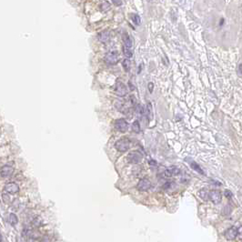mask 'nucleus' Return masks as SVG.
<instances>
[{"instance_id":"obj_1","label":"nucleus","mask_w":242,"mask_h":242,"mask_svg":"<svg viewBox=\"0 0 242 242\" xmlns=\"http://www.w3.org/2000/svg\"><path fill=\"white\" fill-rule=\"evenodd\" d=\"M130 142L127 138H121L119 140H117L115 144L116 149H117L120 152H125L129 148Z\"/></svg>"},{"instance_id":"obj_2","label":"nucleus","mask_w":242,"mask_h":242,"mask_svg":"<svg viewBox=\"0 0 242 242\" xmlns=\"http://www.w3.org/2000/svg\"><path fill=\"white\" fill-rule=\"evenodd\" d=\"M143 159V156L141 153H139L138 151H132L130 152L127 157V159L129 163H132V164H137L139 162H141Z\"/></svg>"},{"instance_id":"obj_3","label":"nucleus","mask_w":242,"mask_h":242,"mask_svg":"<svg viewBox=\"0 0 242 242\" xmlns=\"http://www.w3.org/2000/svg\"><path fill=\"white\" fill-rule=\"evenodd\" d=\"M105 61H106V63L110 64V65H114V64L117 63V61H118V54H117V52L115 51V50L109 51L106 55Z\"/></svg>"},{"instance_id":"obj_4","label":"nucleus","mask_w":242,"mask_h":242,"mask_svg":"<svg viewBox=\"0 0 242 242\" xmlns=\"http://www.w3.org/2000/svg\"><path fill=\"white\" fill-rule=\"evenodd\" d=\"M115 91L117 93V95L119 97H125L127 94V88L126 87V85L124 83L117 81L116 83V88H115Z\"/></svg>"},{"instance_id":"obj_5","label":"nucleus","mask_w":242,"mask_h":242,"mask_svg":"<svg viewBox=\"0 0 242 242\" xmlns=\"http://www.w3.org/2000/svg\"><path fill=\"white\" fill-rule=\"evenodd\" d=\"M115 127H116L117 130H118V131H120V132H125V131H127V128H128V124H127L126 119L119 118V119L116 120Z\"/></svg>"},{"instance_id":"obj_6","label":"nucleus","mask_w":242,"mask_h":242,"mask_svg":"<svg viewBox=\"0 0 242 242\" xmlns=\"http://www.w3.org/2000/svg\"><path fill=\"white\" fill-rule=\"evenodd\" d=\"M151 187V182L148 180L147 179H142L138 181L137 185V189L139 191H147L150 189Z\"/></svg>"},{"instance_id":"obj_7","label":"nucleus","mask_w":242,"mask_h":242,"mask_svg":"<svg viewBox=\"0 0 242 242\" xmlns=\"http://www.w3.org/2000/svg\"><path fill=\"white\" fill-rule=\"evenodd\" d=\"M209 199L214 204H219L222 200V195L219 190H211L209 191Z\"/></svg>"},{"instance_id":"obj_8","label":"nucleus","mask_w":242,"mask_h":242,"mask_svg":"<svg viewBox=\"0 0 242 242\" xmlns=\"http://www.w3.org/2000/svg\"><path fill=\"white\" fill-rule=\"evenodd\" d=\"M5 191L9 193V194H16L19 191V186H18L16 183H14V182H10V183H7L5 188H4Z\"/></svg>"},{"instance_id":"obj_9","label":"nucleus","mask_w":242,"mask_h":242,"mask_svg":"<svg viewBox=\"0 0 242 242\" xmlns=\"http://www.w3.org/2000/svg\"><path fill=\"white\" fill-rule=\"evenodd\" d=\"M237 236H238V228H236L235 227L229 228L225 232V238L228 240H233L237 238Z\"/></svg>"},{"instance_id":"obj_10","label":"nucleus","mask_w":242,"mask_h":242,"mask_svg":"<svg viewBox=\"0 0 242 242\" xmlns=\"http://www.w3.org/2000/svg\"><path fill=\"white\" fill-rule=\"evenodd\" d=\"M13 172H14V169L11 166L6 165V166L2 167V169H1L2 178H8V177H10L13 174Z\"/></svg>"},{"instance_id":"obj_11","label":"nucleus","mask_w":242,"mask_h":242,"mask_svg":"<svg viewBox=\"0 0 242 242\" xmlns=\"http://www.w3.org/2000/svg\"><path fill=\"white\" fill-rule=\"evenodd\" d=\"M122 38H123V42H124V46H125V48H129V49H132V46H133V43H132V40L131 38H130V36L125 33L122 36Z\"/></svg>"},{"instance_id":"obj_12","label":"nucleus","mask_w":242,"mask_h":242,"mask_svg":"<svg viewBox=\"0 0 242 242\" xmlns=\"http://www.w3.org/2000/svg\"><path fill=\"white\" fill-rule=\"evenodd\" d=\"M109 38H110V36H109L108 31H102L101 33L98 34V39L103 43L107 42L109 40Z\"/></svg>"},{"instance_id":"obj_13","label":"nucleus","mask_w":242,"mask_h":242,"mask_svg":"<svg viewBox=\"0 0 242 242\" xmlns=\"http://www.w3.org/2000/svg\"><path fill=\"white\" fill-rule=\"evenodd\" d=\"M7 220H8V222L10 223V224H11L12 226L16 225L17 222H18V219H17V217H16V214H14V213H11L10 215L8 216Z\"/></svg>"},{"instance_id":"obj_14","label":"nucleus","mask_w":242,"mask_h":242,"mask_svg":"<svg viewBox=\"0 0 242 242\" xmlns=\"http://www.w3.org/2000/svg\"><path fill=\"white\" fill-rule=\"evenodd\" d=\"M199 196L203 199V200H208L209 199V192L207 189H201L199 192Z\"/></svg>"},{"instance_id":"obj_15","label":"nucleus","mask_w":242,"mask_h":242,"mask_svg":"<svg viewBox=\"0 0 242 242\" xmlns=\"http://www.w3.org/2000/svg\"><path fill=\"white\" fill-rule=\"evenodd\" d=\"M189 164H190V167H192V169H193L194 170H196L197 172H199V173L201 174V175H204V171L202 170V169H201V167H200L196 162H195V161H190Z\"/></svg>"},{"instance_id":"obj_16","label":"nucleus","mask_w":242,"mask_h":242,"mask_svg":"<svg viewBox=\"0 0 242 242\" xmlns=\"http://www.w3.org/2000/svg\"><path fill=\"white\" fill-rule=\"evenodd\" d=\"M136 113H137V115L138 116L139 118H142L143 116H144V114H145L144 107L141 105H137V107H136Z\"/></svg>"},{"instance_id":"obj_17","label":"nucleus","mask_w":242,"mask_h":242,"mask_svg":"<svg viewBox=\"0 0 242 242\" xmlns=\"http://www.w3.org/2000/svg\"><path fill=\"white\" fill-rule=\"evenodd\" d=\"M130 17H131L132 21H133L136 25H140V23H141V18H140V16H139L137 14H131Z\"/></svg>"},{"instance_id":"obj_18","label":"nucleus","mask_w":242,"mask_h":242,"mask_svg":"<svg viewBox=\"0 0 242 242\" xmlns=\"http://www.w3.org/2000/svg\"><path fill=\"white\" fill-rule=\"evenodd\" d=\"M132 129L134 130V131L136 133H138L139 131H140V124H139V121L138 120H136L133 122L132 124Z\"/></svg>"},{"instance_id":"obj_19","label":"nucleus","mask_w":242,"mask_h":242,"mask_svg":"<svg viewBox=\"0 0 242 242\" xmlns=\"http://www.w3.org/2000/svg\"><path fill=\"white\" fill-rule=\"evenodd\" d=\"M147 117L149 119L153 117V113H152V105L150 102H148L147 105Z\"/></svg>"},{"instance_id":"obj_20","label":"nucleus","mask_w":242,"mask_h":242,"mask_svg":"<svg viewBox=\"0 0 242 242\" xmlns=\"http://www.w3.org/2000/svg\"><path fill=\"white\" fill-rule=\"evenodd\" d=\"M123 52H124V55L126 56L127 58H132V56H133V51L132 49H129V48H123Z\"/></svg>"},{"instance_id":"obj_21","label":"nucleus","mask_w":242,"mask_h":242,"mask_svg":"<svg viewBox=\"0 0 242 242\" xmlns=\"http://www.w3.org/2000/svg\"><path fill=\"white\" fill-rule=\"evenodd\" d=\"M123 68L127 71V72H128L129 71V69H130V61L128 60V59H125L124 61H123Z\"/></svg>"},{"instance_id":"obj_22","label":"nucleus","mask_w":242,"mask_h":242,"mask_svg":"<svg viewBox=\"0 0 242 242\" xmlns=\"http://www.w3.org/2000/svg\"><path fill=\"white\" fill-rule=\"evenodd\" d=\"M170 172L172 173L173 176H177V175H179L180 173V170L179 167H171L170 169H169Z\"/></svg>"},{"instance_id":"obj_23","label":"nucleus","mask_w":242,"mask_h":242,"mask_svg":"<svg viewBox=\"0 0 242 242\" xmlns=\"http://www.w3.org/2000/svg\"><path fill=\"white\" fill-rule=\"evenodd\" d=\"M110 6V3L109 2H103L101 4L100 6V8L102 9V10H107V9H108Z\"/></svg>"},{"instance_id":"obj_24","label":"nucleus","mask_w":242,"mask_h":242,"mask_svg":"<svg viewBox=\"0 0 242 242\" xmlns=\"http://www.w3.org/2000/svg\"><path fill=\"white\" fill-rule=\"evenodd\" d=\"M164 176L167 177V178H171V177H172L173 175H172V173L170 172L169 169H167V170L164 172Z\"/></svg>"},{"instance_id":"obj_25","label":"nucleus","mask_w":242,"mask_h":242,"mask_svg":"<svg viewBox=\"0 0 242 242\" xmlns=\"http://www.w3.org/2000/svg\"><path fill=\"white\" fill-rule=\"evenodd\" d=\"M3 200L5 203H9V196L6 194H3Z\"/></svg>"},{"instance_id":"obj_26","label":"nucleus","mask_w":242,"mask_h":242,"mask_svg":"<svg viewBox=\"0 0 242 242\" xmlns=\"http://www.w3.org/2000/svg\"><path fill=\"white\" fill-rule=\"evenodd\" d=\"M225 196H226L228 199H231V197H232V193H231L229 190H226V191H225Z\"/></svg>"},{"instance_id":"obj_27","label":"nucleus","mask_w":242,"mask_h":242,"mask_svg":"<svg viewBox=\"0 0 242 242\" xmlns=\"http://www.w3.org/2000/svg\"><path fill=\"white\" fill-rule=\"evenodd\" d=\"M153 88H154V85H153V83H148V89H149V92L152 93L153 91Z\"/></svg>"},{"instance_id":"obj_28","label":"nucleus","mask_w":242,"mask_h":242,"mask_svg":"<svg viewBox=\"0 0 242 242\" xmlns=\"http://www.w3.org/2000/svg\"><path fill=\"white\" fill-rule=\"evenodd\" d=\"M238 236H239L240 238H242V226H240L238 228Z\"/></svg>"},{"instance_id":"obj_29","label":"nucleus","mask_w":242,"mask_h":242,"mask_svg":"<svg viewBox=\"0 0 242 242\" xmlns=\"http://www.w3.org/2000/svg\"><path fill=\"white\" fill-rule=\"evenodd\" d=\"M112 3L115 4V5H117V6H120L121 4H122V2H121V1H113Z\"/></svg>"},{"instance_id":"obj_30","label":"nucleus","mask_w":242,"mask_h":242,"mask_svg":"<svg viewBox=\"0 0 242 242\" xmlns=\"http://www.w3.org/2000/svg\"><path fill=\"white\" fill-rule=\"evenodd\" d=\"M238 70H239V72L242 74V64H239V66H238Z\"/></svg>"}]
</instances>
